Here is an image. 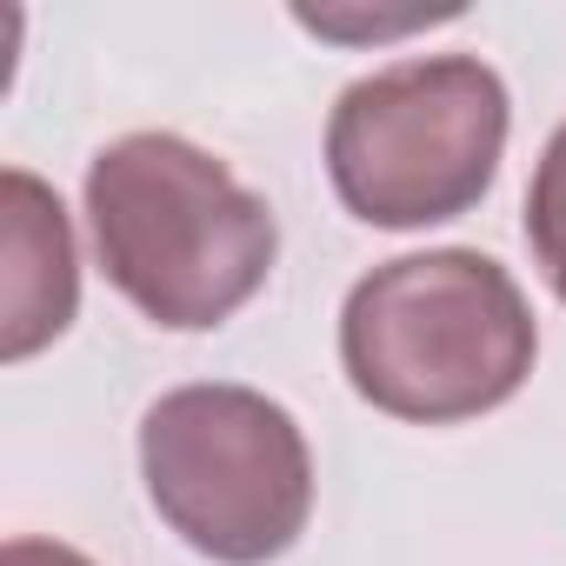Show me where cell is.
Instances as JSON below:
<instances>
[{
    "mask_svg": "<svg viewBox=\"0 0 566 566\" xmlns=\"http://www.w3.org/2000/svg\"><path fill=\"white\" fill-rule=\"evenodd\" d=\"M101 273L174 334L233 321L273 273V207L180 134H127L87 167Z\"/></svg>",
    "mask_w": 566,
    "mask_h": 566,
    "instance_id": "cell-1",
    "label": "cell"
},
{
    "mask_svg": "<svg viewBox=\"0 0 566 566\" xmlns=\"http://www.w3.org/2000/svg\"><path fill=\"white\" fill-rule=\"evenodd\" d=\"M539 354L520 280L473 253L433 247L374 266L340 307V367L354 394L413 427H453L506 407Z\"/></svg>",
    "mask_w": 566,
    "mask_h": 566,
    "instance_id": "cell-2",
    "label": "cell"
},
{
    "mask_svg": "<svg viewBox=\"0 0 566 566\" xmlns=\"http://www.w3.org/2000/svg\"><path fill=\"white\" fill-rule=\"evenodd\" d=\"M506 81L473 54H427L354 81L327 120V180L367 227L407 233L486 200L506 154Z\"/></svg>",
    "mask_w": 566,
    "mask_h": 566,
    "instance_id": "cell-3",
    "label": "cell"
},
{
    "mask_svg": "<svg viewBox=\"0 0 566 566\" xmlns=\"http://www.w3.org/2000/svg\"><path fill=\"white\" fill-rule=\"evenodd\" d=\"M140 473L160 520L220 566L280 559L314 513L301 420L253 387H174L140 420Z\"/></svg>",
    "mask_w": 566,
    "mask_h": 566,
    "instance_id": "cell-4",
    "label": "cell"
},
{
    "mask_svg": "<svg viewBox=\"0 0 566 566\" xmlns=\"http://www.w3.org/2000/svg\"><path fill=\"white\" fill-rule=\"evenodd\" d=\"M0 213H8V266H0V360H28L74 327L81 307V260L74 227L54 187L28 167L0 174Z\"/></svg>",
    "mask_w": 566,
    "mask_h": 566,
    "instance_id": "cell-5",
    "label": "cell"
},
{
    "mask_svg": "<svg viewBox=\"0 0 566 566\" xmlns=\"http://www.w3.org/2000/svg\"><path fill=\"white\" fill-rule=\"evenodd\" d=\"M526 247H533V266L546 273V287L566 301V127L546 140V154L533 167V187H526Z\"/></svg>",
    "mask_w": 566,
    "mask_h": 566,
    "instance_id": "cell-6",
    "label": "cell"
},
{
    "mask_svg": "<svg viewBox=\"0 0 566 566\" xmlns=\"http://www.w3.org/2000/svg\"><path fill=\"white\" fill-rule=\"evenodd\" d=\"M0 566H94V559L74 553V546H61V539H8Z\"/></svg>",
    "mask_w": 566,
    "mask_h": 566,
    "instance_id": "cell-7",
    "label": "cell"
}]
</instances>
